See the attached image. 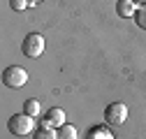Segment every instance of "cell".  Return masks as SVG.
<instances>
[{
  "label": "cell",
  "mask_w": 146,
  "mask_h": 139,
  "mask_svg": "<svg viewBox=\"0 0 146 139\" xmlns=\"http://www.w3.org/2000/svg\"><path fill=\"white\" fill-rule=\"evenodd\" d=\"M135 23H137L139 28L146 30V3L137 7V12H135Z\"/></svg>",
  "instance_id": "8fae6325"
},
{
  "label": "cell",
  "mask_w": 146,
  "mask_h": 139,
  "mask_svg": "<svg viewBox=\"0 0 146 139\" xmlns=\"http://www.w3.org/2000/svg\"><path fill=\"white\" fill-rule=\"evenodd\" d=\"M7 128H9V132L16 134V137H26V134H30V132L35 130V118L28 116V114H14V116L7 120Z\"/></svg>",
  "instance_id": "6da1fadb"
},
{
  "label": "cell",
  "mask_w": 146,
  "mask_h": 139,
  "mask_svg": "<svg viewBox=\"0 0 146 139\" xmlns=\"http://www.w3.org/2000/svg\"><path fill=\"white\" fill-rule=\"evenodd\" d=\"M23 114H28V116H33V118H35V116H40V102H37V100H33V97L26 100V104H23Z\"/></svg>",
  "instance_id": "30bf717a"
},
{
  "label": "cell",
  "mask_w": 146,
  "mask_h": 139,
  "mask_svg": "<svg viewBox=\"0 0 146 139\" xmlns=\"http://www.w3.org/2000/svg\"><path fill=\"white\" fill-rule=\"evenodd\" d=\"M116 12H118V16H135V12H137V5L132 3V0H118L116 3Z\"/></svg>",
  "instance_id": "52a82bcc"
},
{
  "label": "cell",
  "mask_w": 146,
  "mask_h": 139,
  "mask_svg": "<svg viewBox=\"0 0 146 139\" xmlns=\"http://www.w3.org/2000/svg\"><path fill=\"white\" fill-rule=\"evenodd\" d=\"M26 81H28V72L19 65H9L3 72V83L7 88H21V86H26Z\"/></svg>",
  "instance_id": "3957f363"
},
{
  "label": "cell",
  "mask_w": 146,
  "mask_h": 139,
  "mask_svg": "<svg viewBox=\"0 0 146 139\" xmlns=\"http://www.w3.org/2000/svg\"><path fill=\"white\" fill-rule=\"evenodd\" d=\"M33 139H58V132H53V128H37Z\"/></svg>",
  "instance_id": "9c48e42d"
},
{
  "label": "cell",
  "mask_w": 146,
  "mask_h": 139,
  "mask_svg": "<svg viewBox=\"0 0 146 139\" xmlns=\"http://www.w3.org/2000/svg\"><path fill=\"white\" fill-rule=\"evenodd\" d=\"M125 118H127V107L123 102H114L104 109V120L109 125H123Z\"/></svg>",
  "instance_id": "277c9868"
},
{
  "label": "cell",
  "mask_w": 146,
  "mask_h": 139,
  "mask_svg": "<svg viewBox=\"0 0 146 139\" xmlns=\"http://www.w3.org/2000/svg\"><path fill=\"white\" fill-rule=\"evenodd\" d=\"M60 125H65V111L58 107H51L42 118V128H60Z\"/></svg>",
  "instance_id": "5b68a950"
},
{
  "label": "cell",
  "mask_w": 146,
  "mask_h": 139,
  "mask_svg": "<svg viewBox=\"0 0 146 139\" xmlns=\"http://www.w3.org/2000/svg\"><path fill=\"white\" fill-rule=\"evenodd\" d=\"M28 3H30V5H37V3H42V0H28Z\"/></svg>",
  "instance_id": "4fadbf2b"
},
{
  "label": "cell",
  "mask_w": 146,
  "mask_h": 139,
  "mask_svg": "<svg viewBox=\"0 0 146 139\" xmlns=\"http://www.w3.org/2000/svg\"><path fill=\"white\" fill-rule=\"evenodd\" d=\"M21 51H23V56L26 58H37L42 56V51H44V37L40 32H28L23 42H21Z\"/></svg>",
  "instance_id": "7a4b0ae2"
},
{
  "label": "cell",
  "mask_w": 146,
  "mask_h": 139,
  "mask_svg": "<svg viewBox=\"0 0 146 139\" xmlns=\"http://www.w3.org/2000/svg\"><path fill=\"white\" fill-rule=\"evenodd\" d=\"M58 139H79V132H77V128L74 125H60L58 128Z\"/></svg>",
  "instance_id": "ba28073f"
},
{
  "label": "cell",
  "mask_w": 146,
  "mask_h": 139,
  "mask_svg": "<svg viewBox=\"0 0 146 139\" xmlns=\"http://www.w3.org/2000/svg\"><path fill=\"white\" fill-rule=\"evenodd\" d=\"M86 139H114V134L107 125H90L86 130Z\"/></svg>",
  "instance_id": "8992f818"
},
{
  "label": "cell",
  "mask_w": 146,
  "mask_h": 139,
  "mask_svg": "<svg viewBox=\"0 0 146 139\" xmlns=\"http://www.w3.org/2000/svg\"><path fill=\"white\" fill-rule=\"evenodd\" d=\"M28 5H30L28 0H9V7H12V9H16V12H23Z\"/></svg>",
  "instance_id": "7c38bea8"
}]
</instances>
